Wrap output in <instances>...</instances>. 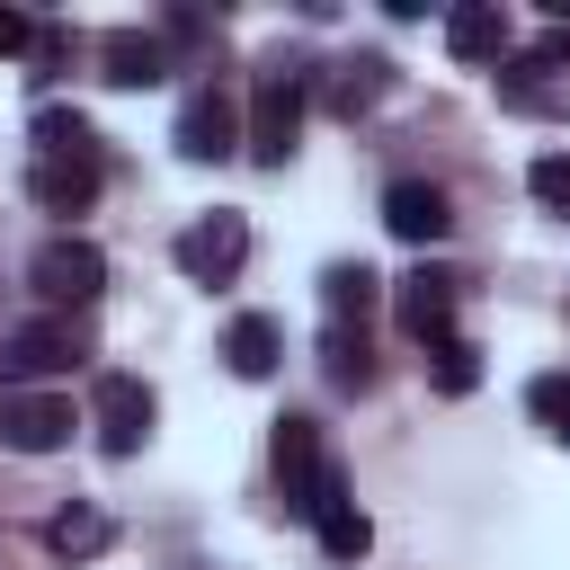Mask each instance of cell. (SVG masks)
I'll return each instance as SVG.
<instances>
[{
    "instance_id": "18",
    "label": "cell",
    "mask_w": 570,
    "mask_h": 570,
    "mask_svg": "<svg viewBox=\"0 0 570 570\" xmlns=\"http://www.w3.org/2000/svg\"><path fill=\"white\" fill-rule=\"evenodd\" d=\"M36 160H107V151H98V125H89V116L45 107V116H36Z\"/></svg>"
},
{
    "instance_id": "3",
    "label": "cell",
    "mask_w": 570,
    "mask_h": 570,
    "mask_svg": "<svg viewBox=\"0 0 570 570\" xmlns=\"http://www.w3.org/2000/svg\"><path fill=\"white\" fill-rule=\"evenodd\" d=\"M89 356V330H80V312H45V321H18V330H0V374H9V392L27 383V374H71Z\"/></svg>"
},
{
    "instance_id": "16",
    "label": "cell",
    "mask_w": 570,
    "mask_h": 570,
    "mask_svg": "<svg viewBox=\"0 0 570 570\" xmlns=\"http://www.w3.org/2000/svg\"><path fill=\"white\" fill-rule=\"evenodd\" d=\"M276 356H285V338H276V321H267V312H240V321L223 330V365H232L240 383H267V374H276Z\"/></svg>"
},
{
    "instance_id": "24",
    "label": "cell",
    "mask_w": 570,
    "mask_h": 570,
    "mask_svg": "<svg viewBox=\"0 0 570 570\" xmlns=\"http://www.w3.org/2000/svg\"><path fill=\"white\" fill-rule=\"evenodd\" d=\"M525 71H570V27H543V45L525 53Z\"/></svg>"
},
{
    "instance_id": "23",
    "label": "cell",
    "mask_w": 570,
    "mask_h": 570,
    "mask_svg": "<svg viewBox=\"0 0 570 570\" xmlns=\"http://www.w3.org/2000/svg\"><path fill=\"white\" fill-rule=\"evenodd\" d=\"M36 36H45V27H36L27 9H0V62H9V53H36Z\"/></svg>"
},
{
    "instance_id": "6",
    "label": "cell",
    "mask_w": 570,
    "mask_h": 570,
    "mask_svg": "<svg viewBox=\"0 0 570 570\" xmlns=\"http://www.w3.org/2000/svg\"><path fill=\"white\" fill-rule=\"evenodd\" d=\"M454 303H463V276H454V267H410L401 294H392V312H401V330H410L419 347L454 338Z\"/></svg>"
},
{
    "instance_id": "11",
    "label": "cell",
    "mask_w": 570,
    "mask_h": 570,
    "mask_svg": "<svg viewBox=\"0 0 570 570\" xmlns=\"http://www.w3.org/2000/svg\"><path fill=\"white\" fill-rule=\"evenodd\" d=\"M312 534H321V552H330V561H365L374 525H365V508H356L347 472H330V481H321V499H312Z\"/></svg>"
},
{
    "instance_id": "8",
    "label": "cell",
    "mask_w": 570,
    "mask_h": 570,
    "mask_svg": "<svg viewBox=\"0 0 570 570\" xmlns=\"http://www.w3.org/2000/svg\"><path fill=\"white\" fill-rule=\"evenodd\" d=\"M330 472H338V463L321 454V428H312V419H276V490H285L294 517H312V499H321Z\"/></svg>"
},
{
    "instance_id": "20",
    "label": "cell",
    "mask_w": 570,
    "mask_h": 570,
    "mask_svg": "<svg viewBox=\"0 0 570 570\" xmlns=\"http://www.w3.org/2000/svg\"><path fill=\"white\" fill-rule=\"evenodd\" d=\"M428 356H436V392H454V401H463V392L481 383V347H472L463 330H454V338H436Z\"/></svg>"
},
{
    "instance_id": "19",
    "label": "cell",
    "mask_w": 570,
    "mask_h": 570,
    "mask_svg": "<svg viewBox=\"0 0 570 570\" xmlns=\"http://www.w3.org/2000/svg\"><path fill=\"white\" fill-rule=\"evenodd\" d=\"M107 534H116V525H107L98 508H62V517L45 525V552H62V561H89V552H107Z\"/></svg>"
},
{
    "instance_id": "14",
    "label": "cell",
    "mask_w": 570,
    "mask_h": 570,
    "mask_svg": "<svg viewBox=\"0 0 570 570\" xmlns=\"http://www.w3.org/2000/svg\"><path fill=\"white\" fill-rule=\"evenodd\" d=\"M98 80H116V89H151V80H169V36H142V27H116L107 45H98Z\"/></svg>"
},
{
    "instance_id": "1",
    "label": "cell",
    "mask_w": 570,
    "mask_h": 570,
    "mask_svg": "<svg viewBox=\"0 0 570 570\" xmlns=\"http://www.w3.org/2000/svg\"><path fill=\"white\" fill-rule=\"evenodd\" d=\"M303 98H312V71L303 62H258V89H249V134H240V151L258 160V169H285L294 160V134H303Z\"/></svg>"
},
{
    "instance_id": "17",
    "label": "cell",
    "mask_w": 570,
    "mask_h": 570,
    "mask_svg": "<svg viewBox=\"0 0 570 570\" xmlns=\"http://www.w3.org/2000/svg\"><path fill=\"white\" fill-rule=\"evenodd\" d=\"M374 285H383L374 267H330V276H321V312H330V330H356V338H365Z\"/></svg>"
},
{
    "instance_id": "7",
    "label": "cell",
    "mask_w": 570,
    "mask_h": 570,
    "mask_svg": "<svg viewBox=\"0 0 570 570\" xmlns=\"http://www.w3.org/2000/svg\"><path fill=\"white\" fill-rule=\"evenodd\" d=\"M71 401L62 392H0V445L9 454H53V445H71Z\"/></svg>"
},
{
    "instance_id": "5",
    "label": "cell",
    "mask_w": 570,
    "mask_h": 570,
    "mask_svg": "<svg viewBox=\"0 0 570 570\" xmlns=\"http://www.w3.org/2000/svg\"><path fill=\"white\" fill-rule=\"evenodd\" d=\"M169 258H178L196 285H232L240 258H249V223H240V214H196V223L169 240Z\"/></svg>"
},
{
    "instance_id": "13",
    "label": "cell",
    "mask_w": 570,
    "mask_h": 570,
    "mask_svg": "<svg viewBox=\"0 0 570 570\" xmlns=\"http://www.w3.org/2000/svg\"><path fill=\"white\" fill-rule=\"evenodd\" d=\"M445 53L454 62H499L508 53V9L499 0H454L445 9Z\"/></svg>"
},
{
    "instance_id": "21",
    "label": "cell",
    "mask_w": 570,
    "mask_h": 570,
    "mask_svg": "<svg viewBox=\"0 0 570 570\" xmlns=\"http://www.w3.org/2000/svg\"><path fill=\"white\" fill-rule=\"evenodd\" d=\"M525 187H534V205H543V214H561V223H570V151H543V160L525 169Z\"/></svg>"
},
{
    "instance_id": "12",
    "label": "cell",
    "mask_w": 570,
    "mask_h": 570,
    "mask_svg": "<svg viewBox=\"0 0 570 570\" xmlns=\"http://www.w3.org/2000/svg\"><path fill=\"white\" fill-rule=\"evenodd\" d=\"M98 187H107V160H36V169H27V196H36L45 214H89Z\"/></svg>"
},
{
    "instance_id": "22",
    "label": "cell",
    "mask_w": 570,
    "mask_h": 570,
    "mask_svg": "<svg viewBox=\"0 0 570 570\" xmlns=\"http://www.w3.org/2000/svg\"><path fill=\"white\" fill-rule=\"evenodd\" d=\"M525 410L570 445V374H534V383H525Z\"/></svg>"
},
{
    "instance_id": "2",
    "label": "cell",
    "mask_w": 570,
    "mask_h": 570,
    "mask_svg": "<svg viewBox=\"0 0 570 570\" xmlns=\"http://www.w3.org/2000/svg\"><path fill=\"white\" fill-rule=\"evenodd\" d=\"M27 285H36L53 312H89V303L107 294V249L80 240V232H53V240L27 258Z\"/></svg>"
},
{
    "instance_id": "10",
    "label": "cell",
    "mask_w": 570,
    "mask_h": 570,
    "mask_svg": "<svg viewBox=\"0 0 570 570\" xmlns=\"http://www.w3.org/2000/svg\"><path fill=\"white\" fill-rule=\"evenodd\" d=\"M445 223H454L445 187H428V178H392V187H383V232H392V240L428 249V240H445Z\"/></svg>"
},
{
    "instance_id": "9",
    "label": "cell",
    "mask_w": 570,
    "mask_h": 570,
    "mask_svg": "<svg viewBox=\"0 0 570 570\" xmlns=\"http://www.w3.org/2000/svg\"><path fill=\"white\" fill-rule=\"evenodd\" d=\"M240 134H249V116H240L214 80L178 107V151H187V160H223V151H240Z\"/></svg>"
},
{
    "instance_id": "15",
    "label": "cell",
    "mask_w": 570,
    "mask_h": 570,
    "mask_svg": "<svg viewBox=\"0 0 570 570\" xmlns=\"http://www.w3.org/2000/svg\"><path fill=\"white\" fill-rule=\"evenodd\" d=\"M383 89H392V62H383V53H347V62H330V80H321L330 116H365Z\"/></svg>"
},
{
    "instance_id": "4",
    "label": "cell",
    "mask_w": 570,
    "mask_h": 570,
    "mask_svg": "<svg viewBox=\"0 0 570 570\" xmlns=\"http://www.w3.org/2000/svg\"><path fill=\"white\" fill-rule=\"evenodd\" d=\"M151 419H160V401H151L142 374H98V392H89V428H98L107 454H142Z\"/></svg>"
}]
</instances>
